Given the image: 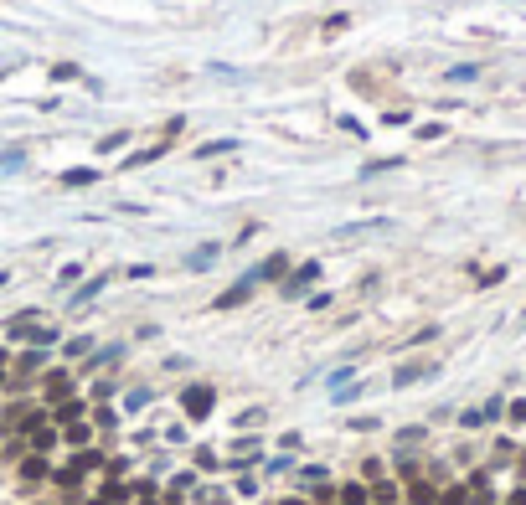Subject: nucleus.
<instances>
[{"mask_svg":"<svg viewBox=\"0 0 526 505\" xmlns=\"http://www.w3.org/2000/svg\"><path fill=\"white\" fill-rule=\"evenodd\" d=\"M232 150H237V140H212V145H202V150H196V155H232Z\"/></svg>","mask_w":526,"mask_h":505,"instance_id":"8","label":"nucleus"},{"mask_svg":"<svg viewBox=\"0 0 526 505\" xmlns=\"http://www.w3.org/2000/svg\"><path fill=\"white\" fill-rule=\"evenodd\" d=\"M413 377H423V366H398V371H392V387H408Z\"/></svg>","mask_w":526,"mask_h":505,"instance_id":"10","label":"nucleus"},{"mask_svg":"<svg viewBox=\"0 0 526 505\" xmlns=\"http://www.w3.org/2000/svg\"><path fill=\"white\" fill-rule=\"evenodd\" d=\"M88 438H93V433H88V428H68V444H73V449H83Z\"/></svg>","mask_w":526,"mask_h":505,"instance_id":"12","label":"nucleus"},{"mask_svg":"<svg viewBox=\"0 0 526 505\" xmlns=\"http://www.w3.org/2000/svg\"><path fill=\"white\" fill-rule=\"evenodd\" d=\"M438 505H465V490H449V495L438 500Z\"/></svg>","mask_w":526,"mask_h":505,"instance_id":"14","label":"nucleus"},{"mask_svg":"<svg viewBox=\"0 0 526 505\" xmlns=\"http://www.w3.org/2000/svg\"><path fill=\"white\" fill-rule=\"evenodd\" d=\"M21 474H26V479H47V474H52V464H47V454H41V459L31 454L26 464H21Z\"/></svg>","mask_w":526,"mask_h":505,"instance_id":"7","label":"nucleus"},{"mask_svg":"<svg viewBox=\"0 0 526 505\" xmlns=\"http://www.w3.org/2000/svg\"><path fill=\"white\" fill-rule=\"evenodd\" d=\"M315 278H320V263H299V269H294L289 278H284V294H304Z\"/></svg>","mask_w":526,"mask_h":505,"instance_id":"2","label":"nucleus"},{"mask_svg":"<svg viewBox=\"0 0 526 505\" xmlns=\"http://www.w3.org/2000/svg\"><path fill=\"white\" fill-rule=\"evenodd\" d=\"M279 274H289V258H284V253H274V258H263V263H258V269H253L248 278H253V283H263V278H279Z\"/></svg>","mask_w":526,"mask_h":505,"instance_id":"4","label":"nucleus"},{"mask_svg":"<svg viewBox=\"0 0 526 505\" xmlns=\"http://www.w3.org/2000/svg\"><path fill=\"white\" fill-rule=\"evenodd\" d=\"M93 181H98V170H88V165H78V170H62V186H73V191H78V186H93Z\"/></svg>","mask_w":526,"mask_h":505,"instance_id":"6","label":"nucleus"},{"mask_svg":"<svg viewBox=\"0 0 526 505\" xmlns=\"http://www.w3.org/2000/svg\"><path fill=\"white\" fill-rule=\"evenodd\" d=\"M511 423H526V402H511Z\"/></svg>","mask_w":526,"mask_h":505,"instance_id":"15","label":"nucleus"},{"mask_svg":"<svg viewBox=\"0 0 526 505\" xmlns=\"http://www.w3.org/2000/svg\"><path fill=\"white\" fill-rule=\"evenodd\" d=\"M103 283H108V278H93V283H83V289L73 294V304H78V310H83V304H88V299H93V294L103 289Z\"/></svg>","mask_w":526,"mask_h":505,"instance_id":"9","label":"nucleus"},{"mask_svg":"<svg viewBox=\"0 0 526 505\" xmlns=\"http://www.w3.org/2000/svg\"><path fill=\"white\" fill-rule=\"evenodd\" d=\"M253 289H258V283H253V278L243 274V278L232 283V289H222V294H217V304H212V310H237V304H243V299H248Z\"/></svg>","mask_w":526,"mask_h":505,"instance_id":"1","label":"nucleus"},{"mask_svg":"<svg viewBox=\"0 0 526 505\" xmlns=\"http://www.w3.org/2000/svg\"><path fill=\"white\" fill-rule=\"evenodd\" d=\"M212 263H217V248L207 243V248H191L186 253V269H196V274H202V269H212Z\"/></svg>","mask_w":526,"mask_h":505,"instance_id":"5","label":"nucleus"},{"mask_svg":"<svg viewBox=\"0 0 526 505\" xmlns=\"http://www.w3.org/2000/svg\"><path fill=\"white\" fill-rule=\"evenodd\" d=\"M165 155V145H155V150H140V155H129V165H150V160H160Z\"/></svg>","mask_w":526,"mask_h":505,"instance_id":"11","label":"nucleus"},{"mask_svg":"<svg viewBox=\"0 0 526 505\" xmlns=\"http://www.w3.org/2000/svg\"><path fill=\"white\" fill-rule=\"evenodd\" d=\"M449 78H454V83H470V78H480V68H470V62H465V68H454Z\"/></svg>","mask_w":526,"mask_h":505,"instance_id":"13","label":"nucleus"},{"mask_svg":"<svg viewBox=\"0 0 526 505\" xmlns=\"http://www.w3.org/2000/svg\"><path fill=\"white\" fill-rule=\"evenodd\" d=\"M181 402H186V412H191V418H207L217 397H212V387H186V397H181Z\"/></svg>","mask_w":526,"mask_h":505,"instance_id":"3","label":"nucleus"}]
</instances>
